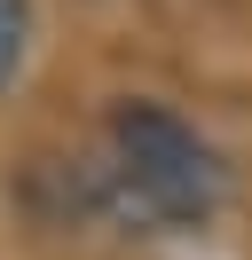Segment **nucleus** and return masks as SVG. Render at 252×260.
<instances>
[{
    "label": "nucleus",
    "instance_id": "f257e3e1",
    "mask_svg": "<svg viewBox=\"0 0 252 260\" xmlns=\"http://www.w3.org/2000/svg\"><path fill=\"white\" fill-rule=\"evenodd\" d=\"M87 205L118 229H142V237H173V229H205L229 197V166L220 150L189 126L181 111L134 95L110 111L103 126V158L87 166Z\"/></svg>",
    "mask_w": 252,
    "mask_h": 260
},
{
    "label": "nucleus",
    "instance_id": "f03ea898",
    "mask_svg": "<svg viewBox=\"0 0 252 260\" xmlns=\"http://www.w3.org/2000/svg\"><path fill=\"white\" fill-rule=\"evenodd\" d=\"M24 55H32V0H0V103H8Z\"/></svg>",
    "mask_w": 252,
    "mask_h": 260
}]
</instances>
